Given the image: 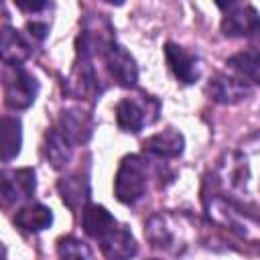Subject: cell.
<instances>
[{
  "instance_id": "cell-3",
  "label": "cell",
  "mask_w": 260,
  "mask_h": 260,
  "mask_svg": "<svg viewBox=\"0 0 260 260\" xmlns=\"http://www.w3.org/2000/svg\"><path fill=\"white\" fill-rule=\"evenodd\" d=\"M39 91V83L37 79L24 71V69H16L12 75H8L6 85H4V102L10 110H26L28 106H32L35 98Z\"/></svg>"
},
{
  "instance_id": "cell-20",
  "label": "cell",
  "mask_w": 260,
  "mask_h": 260,
  "mask_svg": "<svg viewBox=\"0 0 260 260\" xmlns=\"http://www.w3.org/2000/svg\"><path fill=\"white\" fill-rule=\"evenodd\" d=\"M28 30H30V35H35L37 39H43L45 35H47V24H39V22H28Z\"/></svg>"
},
{
  "instance_id": "cell-1",
  "label": "cell",
  "mask_w": 260,
  "mask_h": 260,
  "mask_svg": "<svg viewBox=\"0 0 260 260\" xmlns=\"http://www.w3.org/2000/svg\"><path fill=\"white\" fill-rule=\"evenodd\" d=\"M144 189H146V167L142 158L136 154L124 156L118 167L116 181H114V191H116L118 201L134 203L136 199L142 197Z\"/></svg>"
},
{
  "instance_id": "cell-18",
  "label": "cell",
  "mask_w": 260,
  "mask_h": 260,
  "mask_svg": "<svg viewBox=\"0 0 260 260\" xmlns=\"http://www.w3.org/2000/svg\"><path fill=\"white\" fill-rule=\"evenodd\" d=\"M71 142L57 130V128H53L49 134H47V142H45V154H47V158L51 160V165L55 167V169H61V167H65L67 162H69V158H71Z\"/></svg>"
},
{
  "instance_id": "cell-13",
  "label": "cell",
  "mask_w": 260,
  "mask_h": 260,
  "mask_svg": "<svg viewBox=\"0 0 260 260\" xmlns=\"http://www.w3.org/2000/svg\"><path fill=\"white\" fill-rule=\"evenodd\" d=\"M116 122L126 132H138L148 122V118L144 114V108L136 100L126 98L116 106Z\"/></svg>"
},
{
  "instance_id": "cell-9",
  "label": "cell",
  "mask_w": 260,
  "mask_h": 260,
  "mask_svg": "<svg viewBox=\"0 0 260 260\" xmlns=\"http://www.w3.org/2000/svg\"><path fill=\"white\" fill-rule=\"evenodd\" d=\"M211 98L219 104H236L246 100L252 93L250 83H246L240 77H230V75H217L211 85H209Z\"/></svg>"
},
{
  "instance_id": "cell-19",
  "label": "cell",
  "mask_w": 260,
  "mask_h": 260,
  "mask_svg": "<svg viewBox=\"0 0 260 260\" xmlns=\"http://www.w3.org/2000/svg\"><path fill=\"white\" fill-rule=\"evenodd\" d=\"M57 252H59L61 260H91L89 248L73 236L61 238L59 244H57Z\"/></svg>"
},
{
  "instance_id": "cell-2",
  "label": "cell",
  "mask_w": 260,
  "mask_h": 260,
  "mask_svg": "<svg viewBox=\"0 0 260 260\" xmlns=\"http://www.w3.org/2000/svg\"><path fill=\"white\" fill-rule=\"evenodd\" d=\"M102 55L106 59V67L110 71V75L124 87H132L138 79V69L136 63L132 59V55L118 43L114 41H106L102 45Z\"/></svg>"
},
{
  "instance_id": "cell-17",
  "label": "cell",
  "mask_w": 260,
  "mask_h": 260,
  "mask_svg": "<svg viewBox=\"0 0 260 260\" xmlns=\"http://www.w3.org/2000/svg\"><path fill=\"white\" fill-rule=\"evenodd\" d=\"M59 193L69 207H79L89 197V185L81 175H69L59 181Z\"/></svg>"
},
{
  "instance_id": "cell-8",
  "label": "cell",
  "mask_w": 260,
  "mask_h": 260,
  "mask_svg": "<svg viewBox=\"0 0 260 260\" xmlns=\"http://www.w3.org/2000/svg\"><path fill=\"white\" fill-rule=\"evenodd\" d=\"M30 57V45L26 39L12 26L0 28V61L8 65H22Z\"/></svg>"
},
{
  "instance_id": "cell-4",
  "label": "cell",
  "mask_w": 260,
  "mask_h": 260,
  "mask_svg": "<svg viewBox=\"0 0 260 260\" xmlns=\"http://www.w3.org/2000/svg\"><path fill=\"white\" fill-rule=\"evenodd\" d=\"M35 193V171H0V205L8 207L20 197H30Z\"/></svg>"
},
{
  "instance_id": "cell-15",
  "label": "cell",
  "mask_w": 260,
  "mask_h": 260,
  "mask_svg": "<svg viewBox=\"0 0 260 260\" xmlns=\"http://www.w3.org/2000/svg\"><path fill=\"white\" fill-rule=\"evenodd\" d=\"M71 144H77V142H85L89 132H91V126H89V120L81 114V112H63L61 116V124L57 128Z\"/></svg>"
},
{
  "instance_id": "cell-22",
  "label": "cell",
  "mask_w": 260,
  "mask_h": 260,
  "mask_svg": "<svg viewBox=\"0 0 260 260\" xmlns=\"http://www.w3.org/2000/svg\"><path fill=\"white\" fill-rule=\"evenodd\" d=\"M4 254H6V250H4V246H2V244H0V260H2V258H4Z\"/></svg>"
},
{
  "instance_id": "cell-5",
  "label": "cell",
  "mask_w": 260,
  "mask_h": 260,
  "mask_svg": "<svg viewBox=\"0 0 260 260\" xmlns=\"http://www.w3.org/2000/svg\"><path fill=\"white\" fill-rule=\"evenodd\" d=\"M221 30L225 37H250L258 30V12L252 6L240 2H230L228 12L221 20Z\"/></svg>"
},
{
  "instance_id": "cell-6",
  "label": "cell",
  "mask_w": 260,
  "mask_h": 260,
  "mask_svg": "<svg viewBox=\"0 0 260 260\" xmlns=\"http://www.w3.org/2000/svg\"><path fill=\"white\" fill-rule=\"evenodd\" d=\"M98 240H100V248L108 260H130L138 252L134 236L124 225H118V223Z\"/></svg>"
},
{
  "instance_id": "cell-7",
  "label": "cell",
  "mask_w": 260,
  "mask_h": 260,
  "mask_svg": "<svg viewBox=\"0 0 260 260\" xmlns=\"http://www.w3.org/2000/svg\"><path fill=\"white\" fill-rule=\"evenodd\" d=\"M165 55H167L171 71L175 73V77L179 81L195 83L199 79V61L193 53H189L187 49H183L175 43H167L165 45Z\"/></svg>"
},
{
  "instance_id": "cell-11",
  "label": "cell",
  "mask_w": 260,
  "mask_h": 260,
  "mask_svg": "<svg viewBox=\"0 0 260 260\" xmlns=\"http://www.w3.org/2000/svg\"><path fill=\"white\" fill-rule=\"evenodd\" d=\"M22 146V124L14 116L0 118V160H12Z\"/></svg>"
},
{
  "instance_id": "cell-10",
  "label": "cell",
  "mask_w": 260,
  "mask_h": 260,
  "mask_svg": "<svg viewBox=\"0 0 260 260\" xmlns=\"http://www.w3.org/2000/svg\"><path fill=\"white\" fill-rule=\"evenodd\" d=\"M185 146V138L183 134H179L177 130H162L158 134H152L150 138L144 140V150L160 156V158H175L183 152Z\"/></svg>"
},
{
  "instance_id": "cell-16",
  "label": "cell",
  "mask_w": 260,
  "mask_h": 260,
  "mask_svg": "<svg viewBox=\"0 0 260 260\" xmlns=\"http://www.w3.org/2000/svg\"><path fill=\"white\" fill-rule=\"evenodd\" d=\"M228 67L246 83H258L260 79V57L256 51H246L230 57Z\"/></svg>"
},
{
  "instance_id": "cell-14",
  "label": "cell",
  "mask_w": 260,
  "mask_h": 260,
  "mask_svg": "<svg viewBox=\"0 0 260 260\" xmlns=\"http://www.w3.org/2000/svg\"><path fill=\"white\" fill-rule=\"evenodd\" d=\"M16 223L28 232H41L53 223V213L41 203H28L16 213Z\"/></svg>"
},
{
  "instance_id": "cell-12",
  "label": "cell",
  "mask_w": 260,
  "mask_h": 260,
  "mask_svg": "<svg viewBox=\"0 0 260 260\" xmlns=\"http://www.w3.org/2000/svg\"><path fill=\"white\" fill-rule=\"evenodd\" d=\"M118 221L114 219V215L104 207V205H87L83 209V230L87 236L91 238H102L108 230H112Z\"/></svg>"
},
{
  "instance_id": "cell-21",
  "label": "cell",
  "mask_w": 260,
  "mask_h": 260,
  "mask_svg": "<svg viewBox=\"0 0 260 260\" xmlns=\"http://www.w3.org/2000/svg\"><path fill=\"white\" fill-rule=\"evenodd\" d=\"M16 6L20 10H28V12H35V10H41L47 6V2H16Z\"/></svg>"
}]
</instances>
